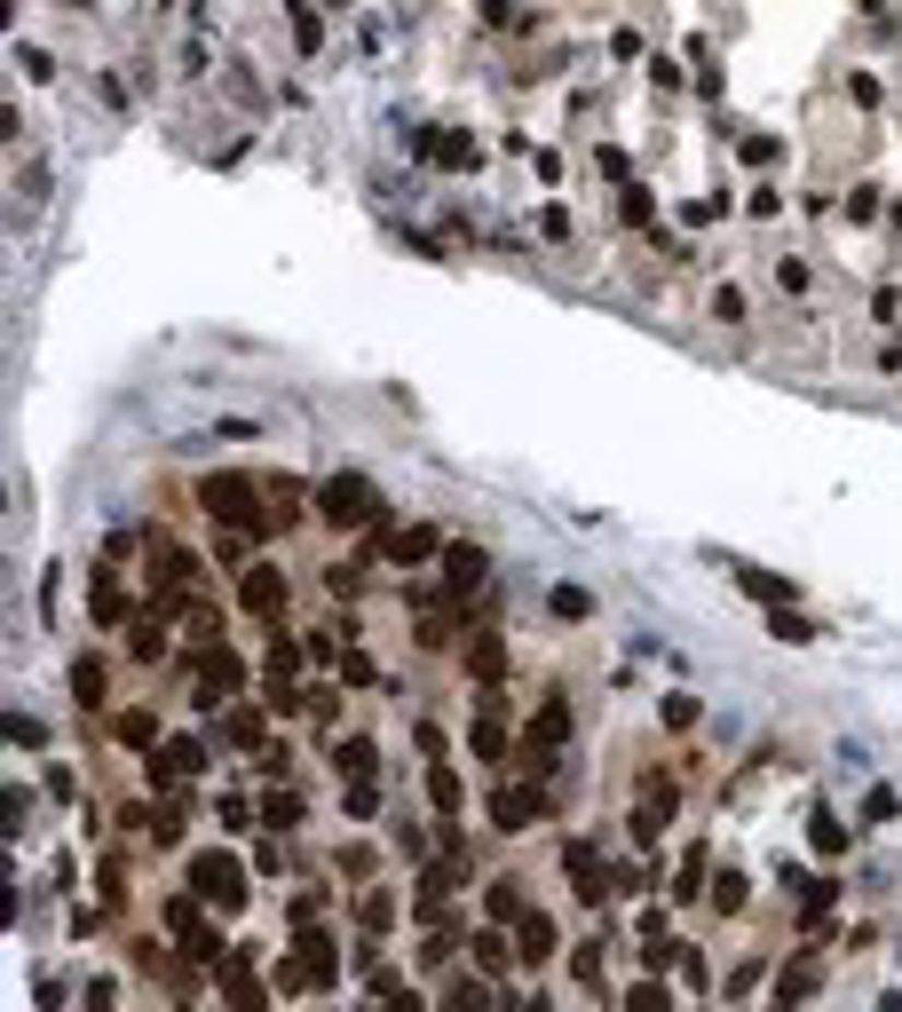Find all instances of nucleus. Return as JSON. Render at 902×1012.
<instances>
[{
  "label": "nucleus",
  "mask_w": 902,
  "mask_h": 1012,
  "mask_svg": "<svg viewBox=\"0 0 902 1012\" xmlns=\"http://www.w3.org/2000/svg\"><path fill=\"white\" fill-rule=\"evenodd\" d=\"M405 254H420V261H444V246L427 238V230H405Z\"/></svg>",
  "instance_id": "nucleus-58"
},
{
  "label": "nucleus",
  "mask_w": 902,
  "mask_h": 1012,
  "mask_svg": "<svg viewBox=\"0 0 902 1012\" xmlns=\"http://www.w3.org/2000/svg\"><path fill=\"white\" fill-rule=\"evenodd\" d=\"M515 957H523V965L562 957V926L547 918V909H523V918H515Z\"/></svg>",
  "instance_id": "nucleus-9"
},
{
  "label": "nucleus",
  "mask_w": 902,
  "mask_h": 1012,
  "mask_svg": "<svg viewBox=\"0 0 902 1012\" xmlns=\"http://www.w3.org/2000/svg\"><path fill=\"white\" fill-rule=\"evenodd\" d=\"M618 214H625L633 230H657V190H649V183H618Z\"/></svg>",
  "instance_id": "nucleus-27"
},
{
  "label": "nucleus",
  "mask_w": 902,
  "mask_h": 1012,
  "mask_svg": "<svg viewBox=\"0 0 902 1012\" xmlns=\"http://www.w3.org/2000/svg\"><path fill=\"white\" fill-rule=\"evenodd\" d=\"M696 713H705V704L681 696V689H673V696H657V720H665V728H696Z\"/></svg>",
  "instance_id": "nucleus-45"
},
{
  "label": "nucleus",
  "mask_w": 902,
  "mask_h": 1012,
  "mask_svg": "<svg viewBox=\"0 0 902 1012\" xmlns=\"http://www.w3.org/2000/svg\"><path fill=\"white\" fill-rule=\"evenodd\" d=\"M594 175H610V183H633V158H625L618 143H601V151H594Z\"/></svg>",
  "instance_id": "nucleus-49"
},
{
  "label": "nucleus",
  "mask_w": 902,
  "mask_h": 1012,
  "mask_svg": "<svg viewBox=\"0 0 902 1012\" xmlns=\"http://www.w3.org/2000/svg\"><path fill=\"white\" fill-rule=\"evenodd\" d=\"M9 56H16V72H24L32 87H48V80H56V63H48V48H32V40H16Z\"/></svg>",
  "instance_id": "nucleus-42"
},
{
  "label": "nucleus",
  "mask_w": 902,
  "mask_h": 1012,
  "mask_svg": "<svg viewBox=\"0 0 902 1012\" xmlns=\"http://www.w3.org/2000/svg\"><path fill=\"white\" fill-rule=\"evenodd\" d=\"M56 9H80V0H56Z\"/></svg>",
  "instance_id": "nucleus-60"
},
{
  "label": "nucleus",
  "mask_w": 902,
  "mask_h": 1012,
  "mask_svg": "<svg viewBox=\"0 0 902 1012\" xmlns=\"http://www.w3.org/2000/svg\"><path fill=\"white\" fill-rule=\"evenodd\" d=\"M728 578H737L752 601H760V610H784V601H792V578H784V569H752V562H728Z\"/></svg>",
  "instance_id": "nucleus-16"
},
{
  "label": "nucleus",
  "mask_w": 902,
  "mask_h": 1012,
  "mask_svg": "<svg viewBox=\"0 0 902 1012\" xmlns=\"http://www.w3.org/2000/svg\"><path fill=\"white\" fill-rule=\"evenodd\" d=\"M166 752L183 760V775H207V767H214V744H207V736H166Z\"/></svg>",
  "instance_id": "nucleus-40"
},
{
  "label": "nucleus",
  "mask_w": 902,
  "mask_h": 1012,
  "mask_svg": "<svg viewBox=\"0 0 902 1012\" xmlns=\"http://www.w3.org/2000/svg\"><path fill=\"white\" fill-rule=\"evenodd\" d=\"M816 989H823V965H808V957L776 973V1004H799V997H816Z\"/></svg>",
  "instance_id": "nucleus-29"
},
{
  "label": "nucleus",
  "mask_w": 902,
  "mask_h": 1012,
  "mask_svg": "<svg viewBox=\"0 0 902 1012\" xmlns=\"http://www.w3.org/2000/svg\"><path fill=\"white\" fill-rule=\"evenodd\" d=\"M207 909H214V902H198L190 886H183V894H166V909H159L166 933H175V950H183L190 965H222V957H230V950H222V926L207 918Z\"/></svg>",
  "instance_id": "nucleus-3"
},
{
  "label": "nucleus",
  "mask_w": 902,
  "mask_h": 1012,
  "mask_svg": "<svg viewBox=\"0 0 902 1012\" xmlns=\"http://www.w3.org/2000/svg\"><path fill=\"white\" fill-rule=\"evenodd\" d=\"M198 681L222 689V696H238L246 689V657L230 649V640H207V649H198Z\"/></svg>",
  "instance_id": "nucleus-11"
},
{
  "label": "nucleus",
  "mask_w": 902,
  "mask_h": 1012,
  "mask_svg": "<svg viewBox=\"0 0 902 1012\" xmlns=\"http://www.w3.org/2000/svg\"><path fill=\"white\" fill-rule=\"evenodd\" d=\"M523 744H571V704H562V696H547L539 713H530V728H523Z\"/></svg>",
  "instance_id": "nucleus-22"
},
{
  "label": "nucleus",
  "mask_w": 902,
  "mask_h": 1012,
  "mask_svg": "<svg viewBox=\"0 0 902 1012\" xmlns=\"http://www.w3.org/2000/svg\"><path fill=\"white\" fill-rule=\"evenodd\" d=\"M341 879H373V847H341Z\"/></svg>",
  "instance_id": "nucleus-55"
},
{
  "label": "nucleus",
  "mask_w": 902,
  "mask_h": 1012,
  "mask_svg": "<svg viewBox=\"0 0 902 1012\" xmlns=\"http://www.w3.org/2000/svg\"><path fill=\"white\" fill-rule=\"evenodd\" d=\"M254 498H270L254 475H230V467H222V475H198V506H207L222 530H246L254 546H270V538H278V515H261Z\"/></svg>",
  "instance_id": "nucleus-1"
},
{
  "label": "nucleus",
  "mask_w": 902,
  "mask_h": 1012,
  "mask_svg": "<svg viewBox=\"0 0 902 1012\" xmlns=\"http://www.w3.org/2000/svg\"><path fill=\"white\" fill-rule=\"evenodd\" d=\"M293 823H301V791H270V799H261V831L293 838Z\"/></svg>",
  "instance_id": "nucleus-36"
},
{
  "label": "nucleus",
  "mask_w": 902,
  "mask_h": 1012,
  "mask_svg": "<svg viewBox=\"0 0 902 1012\" xmlns=\"http://www.w3.org/2000/svg\"><path fill=\"white\" fill-rule=\"evenodd\" d=\"M87 617H95V633H119V625H136V601L119 593V578H112V569H95V578H87Z\"/></svg>",
  "instance_id": "nucleus-8"
},
{
  "label": "nucleus",
  "mask_w": 902,
  "mask_h": 1012,
  "mask_svg": "<svg viewBox=\"0 0 902 1012\" xmlns=\"http://www.w3.org/2000/svg\"><path fill=\"white\" fill-rule=\"evenodd\" d=\"M483 815H491V831H499V838L539 831V823H547V791H539V775H530V784H499V791L483 799Z\"/></svg>",
  "instance_id": "nucleus-5"
},
{
  "label": "nucleus",
  "mask_w": 902,
  "mask_h": 1012,
  "mask_svg": "<svg viewBox=\"0 0 902 1012\" xmlns=\"http://www.w3.org/2000/svg\"><path fill=\"white\" fill-rule=\"evenodd\" d=\"M681 981H689V989H705V981H713V973H705V957H696L689 941H681Z\"/></svg>",
  "instance_id": "nucleus-56"
},
{
  "label": "nucleus",
  "mask_w": 902,
  "mask_h": 1012,
  "mask_svg": "<svg viewBox=\"0 0 902 1012\" xmlns=\"http://www.w3.org/2000/svg\"><path fill=\"white\" fill-rule=\"evenodd\" d=\"M483 909H491L499 926H515L523 909H530V894H523V879H491V886H483Z\"/></svg>",
  "instance_id": "nucleus-26"
},
{
  "label": "nucleus",
  "mask_w": 902,
  "mask_h": 1012,
  "mask_svg": "<svg viewBox=\"0 0 902 1012\" xmlns=\"http://www.w3.org/2000/svg\"><path fill=\"white\" fill-rule=\"evenodd\" d=\"M879 207H887V198H879V183H855V190L840 198V214H847L855 230H863V222H879Z\"/></svg>",
  "instance_id": "nucleus-41"
},
{
  "label": "nucleus",
  "mask_w": 902,
  "mask_h": 1012,
  "mask_svg": "<svg viewBox=\"0 0 902 1012\" xmlns=\"http://www.w3.org/2000/svg\"><path fill=\"white\" fill-rule=\"evenodd\" d=\"M9 744H16V752H40V744H48V728L32 720V713H9Z\"/></svg>",
  "instance_id": "nucleus-47"
},
{
  "label": "nucleus",
  "mask_w": 902,
  "mask_h": 1012,
  "mask_svg": "<svg viewBox=\"0 0 902 1012\" xmlns=\"http://www.w3.org/2000/svg\"><path fill=\"white\" fill-rule=\"evenodd\" d=\"M745 214H752V222H776V214H784V190H776V183H752Z\"/></svg>",
  "instance_id": "nucleus-46"
},
{
  "label": "nucleus",
  "mask_w": 902,
  "mask_h": 1012,
  "mask_svg": "<svg viewBox=\"0 0 902 1012\" xmlns=\"http://www.w3.org/2000/svg\"><path fill=\"white\" fill-rule=\"evenodd\" d=\"M863 9H887V0H863Z\"/></svg>",
  "instance_id": "nucleus-59"
},
{
  "label": "nucleus",
  "mask_w": 902,
  "mask_h": 1012,
  "mask_svg": "<svg viewBox=\"0 0 902 1012\" xmlns=\"http://www.w3.org/2000/svg\"><path fill=\"white\" fill-rule=\"evenodd\" d=\"M388 918H396V894H388V886H364V894H356V926H364V933H388Z\"/></svg>",
  "instance_id": "nucleus-35"
},
{
  "label": "nucleus",
  "mask_w": 902,
  "mask_h": 1012,
  "mask_svg": "<svg viewBox=\"0 0 902 1012\" xmlns=\"http://www.w3.org/2000/svg\"><path fill=\"white\" fill-rule=\"evenodd\" d=\"M467 752H476L483 767H507V728H499V713H476V720H467Z\"/></svg>",
  "instance_id": "nucleus-19"
},
{
  "label": "nucleus",
  "mask_w": 902,
  "mask_h": 1012,
  "mask_svg": "<svg viewBox=\"0 0 902 1012\" xmlns=\"http://www.w3.org/2000/svg\"><path fill=\"white\" fill-rule=\"evenodd\" d=\"M649 87H657V95H673V87H681V63H665V56H657V63H649Z\"/></svg>",
  "instance_id": "nucleus-57"
},
{
  "label": "nucleus",
  "mask_w": 902,
  "mask_h": 1012,
  "mask_svg": "<svg viewBox=\"0 0 902 1012\" xmlns=\"http://www.w3.org/2000/svg\"><path fill=\"white\" fill-rule=\"evenodd\" d=\"M341 815L349 823H373L380 815V784H373V775H341Z\"/></svg>",
  "instance_id": "nucleus-23"
},
{
  "label": "nucleus",
  "mask_w": 902,
  "mask_h": 1012,
  "mask_svg": "<svg viewBox=\"0 0 902 1012\" xmlns=\"http://www.w3.org/2000/svg\"><path fill=\"white\" fill-rule=\"evenodd\" d=\"M625 1004H642V1012L665 1004V1012H673V981H665V973H649V981H633V989H625Z\"/></svg>",
  "instance_id": "nucleus-44"
},
{
  "label": "nucleus",
  "mask_w": 902,
  "mask_h": 1012,
  "mask_svg": "<svg viewBox=\"0 0 902 1012\" xmlns=\"http://www.w3.org/2000/svg\"><path fill=\"white\" fill-rule=\"evenodd\" d=\"M309 918H325V894H317V886L285 902V926H309Z\"/></svg>",
  "instance_id": "nucleus-50"
},
{
  "label": "nucleus",
  "mask_w": 902,
  "mask_h": 1012,
  "mask_svg": "<svg viewBox=\"0 0 902 1012\" xmlns=\"http://www.w3.org/2000/svg\"><path fill=\"white\" fill-rule=\"evenodd\" d=\"M222 744H238V752H270V728H261L254 704H222Z\"/></svg>",
  "instance_id": "nucleus-18"
},
{
  "label": "nucleus",
  "mask_w": 902,
  "mask_h": 1012,
  "mask_svg": "<svg viewBox=\"0 0 902 1012\" xmlns=\"http://www.w3.org/2000/svg\"><path fill=\"white\" fill-rule=\"evenodd\" d=\"M285 24H293V48H301V56H317V48H325V24H317L309 0H285Z\"/></svg>",
  "instance_id": "nucleus-30"
},
{
  "label": "nucleus",
  "mask_w": 902,
  "mask_h": 1012,
  "mask_svg": "<svg viewBox=\"0 0 902 1012\" xmlns=\"http://www.w3.org/2000/svg\"><path fill=\"white\" fill-rule=\"evenodd\" d=\"M332 681H341V689H380V664H373V657H364L356 640H349V649H341V664H332Z\"/></svg>",
  "instance_id": "nucleus-32"
},
{
  "label": "nucleus",
  "mask_w": 902,
  "mask_h": 1012,
  "mask_svg": "<svg viewBox=\"0 0 902 1012\" xmlns=\"http://www.w3.org/2000/svg\"><path fill=\"white\" fill-rule=\"evenodd\" d=\"M364 538H373V554L380 562H396V569H427V562H444V530L436 522H405V530H364Z\"/></svg>",
  "instance_id": "nucleus-6"
},
{
  "label": "nucleus",
  "mask_w": 902,
  "mask_h": 1012,
  "mask_svg": "<svg viewBox=\"0 0 902 1012\" xmlns=\"http://www.w3.org/2000/svg\"><path fill=\"white\" fill-rule=\"evenodd\" d=\"M467 672H476V681H499V672H507V649H499V633H476V640H467Z\"/></svg>",
  "instance_id": "nucleus-31"
},
{
  "label": "nucleus",
  "mask_w": 902,
  "mask_h": 1012,
  "mask_svg": "<svg viewBox=\"0 0 902 1012\" xmlns=\"http://www.w3.org/2000/svg\"><path fill=\"white\" fill-rule=\"evenodd\" d=\"M705 309H713L721 325H745V293H737V285H713V301H705Z\"/></svg>",
  "instance_id": "nucleus-48"
},
{
  "label": "nucleus",
  "mask_w": 902,
  "mask_h": 1012,
  "mask_svg": "<svg viewBox=\"0 0 902 1012\" xmlns=\"http://www.w3.org/2000/svg\"><path fill=\"white\" fill-rule=\"evenodd\" d=\"M436 166H452V175H467V166H483V143L467 127H444V143H436Z\"/></svg>",
  "instance_id": "nucleus-25"
},
{
  "label": "nucleus",
  "mask_w": 902,
  "mask_h": 1012,
  "mask_svg": "<svg viewBox=\"0 0 902 1012\" xmlns=\"http://www.w3.org/2000/svg\"><path fill=\"white\" fill-rule=\"evenodd\" d=\"M776 151H784L776 134H745V143H737V158H745V166H768V158H776Z\"/></svg>",
  "instance_id": "nucleus-51"
},
{
  "label": "nucleus",
  "mask_w": 902,
  "mask_h": 1012,
  "mask_svg": "<svg viewBox=\"0 0 902 1012\" xmlns=\"http://www.w3.org/2000/svg\"><path fill=\"white\" fill-rule=\"evenodd\" d=\"M427 807H436V815H459L467 807V784H459L452 760H427Z\"/></svg>",
  "instance_id": "nucleus-21"
},
{
  "label": "nucleus",
  "mask_w": 902,
  "mask_h": 1012,
  "mask_svg": "<svg viewBox=\"0 0 902 1012\" xmlns=\"http://www.w3.org/2000/svg\"><path fill=\"white\" fill-rule=\"evenodd\" d=\"M547 617H554V625H586V617H594V593H586V586H554V593H547Z\"/></svg>",
  "instance_id": "nucleus-28"
},
{
  "label": "nucleus",
  "mask_w": 902,
  "mask_h": 1012,
  "mask_svg": "<svg viewBox=\"0 0 902 1012\" xmlns=\"http://www.w3.org/2000/svg\"><path fill=\"white\" fill-rule=\"evenodd\" d=\"M325 593H332V601H356V593H364V562H356V554H349V562H325Z\"/></svg>",
  "instance_id": "nucleus-38"
},
{
  "label": "nucleus",
  "mask_w": 902,
  "mask_h": 1012,
  "mask_svg": "<svg viewBox=\"0 0 902 1012\" xmlns=\"http://www.w3.org/2000/svg\"><path fill=\"white\" fill-rule=\"evenodd\" d=\"M705 862H713L705 847H689V855H681V870H673V902H696V894H705Z\"/></svg>",
  "instance_id": "nucleus-39"
},
{
  "label": "nucleus",
  "mask_w": 902,
  "mask_h": 1012,
  "mask_svg": "<svg viewBox=\"0 0 902 1012\" xmlns=\"http://www.w3.org/2000/svg\"><path fill=\"white\" fill-rule=\"evenodd\" d=\"M183 886L198 894V902H214L222 909V918H230V909H246V862L238 855H222V847H207V855H190V870H183Z\"/></svg>",
  "instance_id": "nucleus-4"
},
{
  "label": "nucleus",
  "mask_w": 902,
  "mask_h": 1012,
  "mask_svg": "<svg viewBox=\"0 0 902 1012\" xmlns=\"http://www.w3.org/2000/svg\"><path fill=\"white\" fill-rule=\"evenodd\" d=\"M483 578H491V554H483V546H444V586H452L459 601L476 593Z\"/></svg>",
  "instance_id": "nucleus-14"
},
{
  "label": "nucleus",
  "mask_w": 902,
  "mask_h": 1012,
  "mask_svg": "<svg viewBox=\"0 0 902 1012\" xmlns=\"http://www.w3.org/2000/svg\"><path fill=\"white\" fill-rule=\"evenodd\" d=\"M610 950H618V933H610V926H594L586 941H571V973H578V989H594V997L610 989V981H601V965H610Z\"/></svg>",
  "instance_id": "nucleus-10"
},
{
  "label": "nucleus",
  "mask_w": 902,
  "mask_h": 1012,
  "mask_svg": "<svg viewBox=\"0 0 902 1012\" xmlns=\"http://www.w3.org/2000/svg\"><path fill=\"white\" fill-rule=\"evenodd\" d=\"M396 855L420 862V855H427V831H420V823H396Z\"/></svg>",
  "instance_id": "nucleus-54"
},
{
  "label": "nucleus",
  "mask_w": 902,
  "mask_h": 1012,
  "mask_svg": "<svg viewBox=\"0 0 902 1012\" xmlns=\"http://www.w3.org/2000/svg\"><path fill=\"white\" fill-rule=\"evenodd\" d=\"M467 957H476V973H491V981H499V973H507V965H515V941H507V933H499V918H491V926H483L476 941H467Z\"/></svg>",
  "instance_id": "nucleus-20"
},
{
  "label": "nucleus",
  "mask_w": 902,
  "mask_h": 1012,
  "mask_svg": "<svg viewBox=\"0 0 902 1012\" xmlns=\"http://www.w3.org/2000/svg\"><path fill=\"white\" fill-rule=\"evenodd\" d=\"M633 799H649V807H665V815H673V807H681V784H673L665 767H642V784H633Z\"/></svg>",
  "instance_id": "nucleus-37"
},
{
  "label": "nucleus",
  "mask_w": 902,
  "mask_h": 1012,
  "mask_svg": "<svg viewBox=\"0 0 902 1012\" xmlns=\"http://www.w3.org/2000/svg\"><path fill=\"white\" fill-rule=\"evenodd\" d=\"M285 593H293V586H285L278 562H246V569H238V610H246V617L285 625Z\"/></svg>",
  "instance_id": "nucleus-7"
},
{
  "label": "nucleus",
  "mask_w": 902,
  "mask_h": 1012,
  "mask_svg": "<svg viewBox=\"0 0 902 1012\" xmlns=\"http://www.w3.org/2000/svg\"><path fill=\"white\" fill-rule=\"evenodd\" d=\"M166 617H175V610H159V601H151V610L127 625V657H136V664H159L166 657Z\"/></svg>",
  "instance_id": "nucleus-15"
},
{
  "label": "nucleus",
  "mask_w": 902,
  "mask_h": 1012,
  "mask_svg": "<svg viewBox=\"0 0 902 1012\" xmlns=\"http://www.w3.org/2000/svg\"><path fill=\"white\" fill-rule=\"evenodd\" d=\"M112 744L159 752V744H166V736H159V713H151V704H127V713H112Z\"/></svg>",
  "instance_id": "nucleus-13"
},
{
  "label": "nucleus",
  "mask_w": 902,
  "mask_h": 1012,
  "mask_svg": "<svg viewBox=\"0 0 902 1012\" xmlns=\"http://www.w3.org/2000/svg\"><path fill=\"white\" fill-rule=\"evenodd\" d=\"M768 640H784V649H808V640H816V625H808V617H799L792 601H784V610H768Z\"/></svg>",
  "instance_id": "nucleus-34"
},
{
  "label": "nucleus",
  "mask_w": 902,
  "mask_h": 1012,
  "mask_svg": "<svg viewBox=\"0 0 902 1012\" xmlns=\"http://www.w3.org/2000/svg\"><path fill=\"white\" fill-rule=\"evenodd\" d=\"M63 681H72V704H80V713H104V704H112L104 657H72V672H63Z\"/></svg>",
  "instance_id": "nucleus-12"
},
{
  "label": "nucleus",
  "mask_w": 902,
  "mask_h": 1012,
  "mask_svg": "<svg viewBox=\"0 0 902 1012\" xmlns=\"http://www.w3.org/2000/svg\"><path fill=\"white\" fill-rule=\"evenodd\" d=\"M894 815H902L894 791H871V799H863V823H894Z\"/></svg>",
  "instance_id": "nucleus-52"
},
{
  "label": "nucleus",
  "mask_w": 902,
  "mask_h": 1012,
  "mask_svg": "<svg viewBox=\"0 0 902 1012\" xmlns=\"http://www.w3.org/2000/svg\"><path fill=\"white\" fill-rule=\"evenodd\" d=\"M808 847H816L823 862H840V855H847V823L831 815V807H816V815H808Z\"/></svg>",
  "instance_id": "nucleus-24"
},
{
  "label": "nucleus",
  "mask_w": 902,
  "mask_h": 1012,
  "mask_svg": "<svg viewBox=\"0 0 902 1012\" xmlns=\"http://www.w3.org/2000/svg\"><path fill=\"white\" fill-rule=\"evenodd\" d=\"M317 522H332V530H380L388 522V491L373 475H356V467H341V475L317 483Z\"/></svg>",
  "instance_id": "nucleus-2"
},
{
  "label": "nucleus",
  "mask_w": 902,
  "mask_h": 1012,
  "mask_svg": "<svg viewBox=\"0 0 902 1012\" xmlns=\"http://www.w3.org/2000/svg\"><path fill=\"white\" fill-rule=\"evenodd\" d=\"M745 902H752V879H745V870H721V879H713V909H721V918H745Z\"/></svg>",
  "instance_id": "nucleus-33"
},
{
  "label": "nucleus",
  "mask_w": 902,
  "mask_h": 1012,
  "mask_svg": "<svg viewBox=\"0 0 902 1012\" xmlns=\"http://www.w3.org/2000/svg\"><path fill=\"white\" fill-rule=\"evenodd\" d=\"M491 997V973H452L444 981V1004H483Z\"/></svg>",
  "instance_id": "nucleus-43"
},
{
  "label": "nucleus",
  "mask_w": 902,
  "mask_h": 1012,
  "mask_svg": "<svg viewBox=\"0 0 902 1012\" xmlns=\"http://www.w3.org/2000/svg\"><path fill=\"white\" fill-rule=\"evenodd\" d=\"M776 285H784V293H808V261L784 254V261H776Z\"/></svg>",
  "instance_id": "nucleus-53"
},
{
  "label": "nucleus",
  "mask_w": 902,
  "mask_h": 1012,
  "mask_svg": "<svg viewBox=\"0 0 902 1012\" xmlns=\"http://www.w3.org/2000/svg\"><path fill=\"white\" fill-rule=\"evenodd\" d=\"M325 760H332V775H380V744H373V736H332Z\"/></svg>",
  "instance_id": "nucleus-17"
}]
</instances>
